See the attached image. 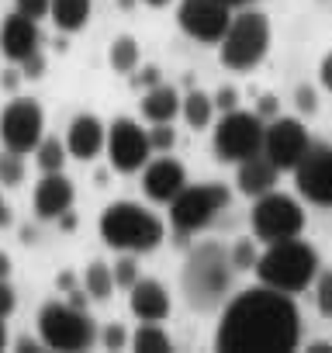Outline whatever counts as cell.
I'll return each mask as SVG.
<instances>
[{
  "label": "cell",
  "instance_id": "ffe728a7",
  "mask_svg": "<svg viewBox=\"0 0 332 353\" xmlns=\"http://www.w3.org/2000/svg\"><path fill=\"white\" fill-rule=\"evenodd\" d=\"M277 176H280V170L270 163L267 152H260V156H249V159L239 163L236 184H239V194H246V198H263V194H270V191L277 188Z\"/></svg>",
  "mask_w": 332,
  "mask_h": 353
},
{
  "label": "cell",
  "instance_id": "b9f144b4",
  "mask_svg": "<svg viewBox=\"0 0 332 353\" xmlns=\"http://www.w3.org/2000/svg\"><path fill=\"white\" fill-rule=\"evenodd\" d=\"M142 80H145L149 87H156V83H159V70H156V66H145V70H142Z\"/></svg>",
  "mask_w": 332,
  "mask_h": 353
},
{
  "label": "cell",
  "instance_id": "277c9868",
  "mask_svg": "<svg viewBox=\"0 0 332 353\" xmlns=\"http://www.w3.org/2000/svg\"><path fill=\"white\" fill-rule=\"evenodd\" d=\"M97 229H101V239L111 250H118V253H152L163 243V236H166L163 222L152 212H145L142 205H135V201L107 205L101 212Z\"/></svg>",
  "mask_w": 332,
  "mask_h": 353
},
{
  "label": "cell",
  "instance_id": "3957f363",
  "mask_svg": "<svg viewBox=\"0 0 332 353\" xmlns=\"http://www.w3.org/2000/svg\"><path fill=\"white\" fill-rule=\"evenodd\" d=\"M256 277H260V284H267L273 291L298 294L318 277V253H315V246H308L298 236L284 239V243H267V250L260 253V263H256Z\"/></svg>",
  "mask_w": 332,
  "mask_h": 353
},
{
  "label": "cell",
  "instance_id": "ba28073f",
  "mask_svg": "<svg viewBox=\"0 0 332 353\" xmlns=\"http://www.w3.org/2000/svg\"><path fill=\"white\" fill-rule=\"evenodd\" d=\"M229 188L225 184H187L174 201H170V225L180 232V236H191V232H201L218 212L229 208Z\"/></svg>",
  "mask_w": 332,
  "mask_h": 353
},
{
  "label": "cell",
  "instance_id": "ee69618b",
  "mask_svg": "<svg viewBox=\"0 0 332 353\" xmlns=\"http://www.w3.org/2000/svg\"><path fill=\"white\" fill-rule=\"evenodd\" d=\"M308 353H332V343H311Z\"/></svg>",
  "mask_w": 332,
  "mask_h": 353
},
{
  "label": "cell",
  "instance_id": "f35d334b",
  "mask_svg": "<svg viewBox=\"0 0 332 353\" xmlns=\"http://www.w3.org/2000/svg\"><path fill=\"white\" fill-rule=\"evenodd\" d=\"M318 80H322V87L332 94V52H325V59H322V66H318Z\"/></svg>",
  "mask_w": 332,
  "mask_h": 353
},
{
  "label": "cell",
  "instance_id": "7bdbcfd3",
  "mask_svg": "<svg viewBox=\"0 0 332 353\" xmlns=\"http://www.w3.org/2000/svg\"><path fill=\"white\" fill-rule=\"evenodd\" d=\"M42 346H45L42 339H39V343H35V339H18V350H25V353H28V350H42Z\"/></svg>",
  "mask_w": 332,
  "mask_h": 353
},
{
  "label": "cell",
  "instance_id": "ac0fdd59",
  "mask_svg": "<svg viewBox=\"0 0 332 353\" xmlns=\"http://www.w3.org/2000/svg\"><path fill=\"white\" fill-rule=\"evenodd\" d=\"M66 149L73 159H97L104 149H107V128L97 114H76L66 128Z\"/></svg>",
  "mask_w": 332,
  "mask_h": 353
},
{
  "label": "cell",
  "instance_id": "d6a6232c",
  "mask_svg": "<svg viewBox=\"0 0 332 353\" xmlns=\"http://www.w3.org/2000/svg\"><path fill=\"white\" fill-rule=\"evenodd\" d=\"M14 11H21L25 18L42 21V18H49V11H52V0H14Z\"/></svg>",
  "mask_w": 332,
  "mask_h": 353
},
{
  "label": "cell",
  "instance_id": "7402d4cb",
  "mask_svg": "<svg viewBox=\"0 0 332 353\" xmlns=\"http://www.w3.org/2000/svg\"><path fill=\"white\" fill-rule=\"evenodd\" d=\"M52 25L66 35L83 32L90 21V0H52V11H49Z\"/></svg>",
  "mask_w": 332,
  "mask_h": 353
},
{
  "label": "cell",
  "instance_id": "ab89813d",
  "mask_svg": "<svg viewBox=\"0 0 332 353\" xmlns=\"http://www.w3.org/2000/svg\"><path fill=\"white\" fill-rule=\"evenodd\" d=\"M256 114L273 121V118H277V101H273V97H263V101H260V108H256Z\"/></svg>",
  "mask_w": 332,
  "mask_h": 353
},
{
  "label": "cell",
  "instance_id": "60d3db41",
  "mask_svg": "<svg viewBox=\"0 0 332 353\" xmlns=\"http://www.w3.org/2000/svg\"><path fill=\"white\" fill-rule=\"evenodd\" d=\"M8 277H11V256L0 250V281H8Z\"/></svg>",
  "mask_w": 332,
  "mask_h": 353
},
{
  "label": "cell",
  "instance_id": "4316f807",
  "mask_svg": "<svg viewBox=\"0 0 332 353\" xmlns=\"http://www.w3.org/2000/svg\"><path fill=\"white\" fill-rule=\"evenodd\" d=\"M66 159H70V149L59 139H42L39 149H35V163H39L42 173H59L66 166Z\"/></svg>",
  "mask_w": 332,
  "mask_h": 353
},
{
  "label": "cell",
  "instance_id": "d4e9b609",
  "mask_svg": "<svg viewBox=\"0 0 332 353\" xmlns=\"http://www.w3.org/2000/svg\"><path fill=\"white\" fill-rule=\"evenodd\" d=\"M138 59H142V52H138V42L132 35H118L107 49V63H111L114 73H135Z\"/></svg>",
  "mask_w": 332,
  "mask_h": 353
},
{
  "label": "cell",
  "instance_id": "5bb4252c",
  "mask_svg": "<svg viewBox=\"0 0 332 353\" xmlns=\"http://www.w3.org/2000/svg\"><path fill=\"white\" fill-rule=\"evenodd\" d=\"M294 188L304 201L318 208H332V145H315L294 170Z\"/></svg>",
  "mask_w": 332,
  "mask_h": 353
},
{
  "label": "cell",
  "instance_id": "44dd1931",
  "mask_svg": "<svg viewBox=\"0 0 332 353\" xmlns=\"http://www.w3.org/2000/svg\"><path fill=\"white\" fill-rule=\"evenodd\" d=\"M138 104H142V118H145L149 125H163V121H174V118L180 114L184 97H180L170 83H156V87L145 90V97H142Z\"/></svg>",
  "mask_w": 332,
  "mask_h": 353
},
{
  "label": "cell",
  "instance_id": "c3c4849f",
  "mask_svg": "<svg viewBox=\"0 0 332 353\" xmlns=\"http://www.w3.org/2000/svg\"><path fill=\"white\" fill-rule=\"evenodd\" d=\"M8 222V205H4V198H0V225Z\"/></svg>",
  "mask_w": 332,
  "mask_h": 353
},
{
  "label": "cell",
  "instance_id": "7c38bea8",
  "mask_svg": "<svg viewBox=\"0 0 332 353\" xmlns=\"http://www.w3.org/2000/svg\"><path fill=\"white\" fill-rule=\"evenodd\" d=\"M152 156V142H149V128H142L132 118H114V125L107 128V159L118 173H138L145 170Z\"/></svg>",
  "mask_w": 332,
  "mask_h": 353
},
{
  "label": "cell",
  "instance_id": "e575fe53",
  "mask_svg": "<svg viewBox=\"0 0 332 353\" xmlns=\"http://www.w3.org/2000/svg\"><path fill=\"white\" fill-rule=\"evenodd\" d=\"M18 308V294L11 288V281H0V319H11Z\"/></svg>",
  "mask_w": 332,
  "mask_h": 353
},
{
  "label": "cell",
  "instance_id": "e0dca14e",
  "mask_svg": "<svg viewBox=\"0 0 332 353\" xmlns=\"http://www.w3.org/2000/svg\"><path fill=\"white\" fill-rule=\"evenodd\" d=\"M73 198H76L73 181H70L63 170H59V173H45L42 181H39V188H35V215H39L42 222L63 219V215H70Z\"/></svg>",
  "mask_w": 332,
  "mask_h": 353
},
{
  "label": "cell",
  "instance_id": "7a4b0ae2",
  "mask_svg": "<svg viewBox=\"0 0 332 353\" xmlns=\"http://www.w3.org/2000/svg\"><path fill=\"white\" fill-rule=\"evenodd\" d=\"M232 260L229 253L218 246V243H201L187 253L184 260V274H180V284H184V294H187V305L198 308V312H211L225 301L229 288H232Z\"/></svg>",
  "mask_w": 332,
  "mask_h": 353
},
{
  "label": "cell",
  "instance_id": "4dcf8cb0",
  "mask_svg": "<svg viewBox=\"0 0 332 353\" xmlns=\"http://www.w3.org/2000/svg\"><path fill=\"white\" fill-rule=\"evenodd\" d=\"M135 281H138L135 253H125V256L114 263V284H118V288H125V291H132V288H135Z\"/></svg>",
  "mask_w": 332,
  "mask_h": 353
},
{
  "label": "cell",
  "instance_id": "7dc6e473",
  "mask_svg": "<svg viewBox=\"0 0 332 353\" xmlns=\"http://www.w3.org/2000/svg\"><path fill=\"white\" fill-rule=\"evenodd\" d=\"M142 4H149V8H166L170 0H142Z\"/></svg>",
  "mask_w": 332,
  "mask_h": 353
},
{
  "label": "cell",
  "instance_id": "603a6c76",
  "mask_svg": "<svg viewBox=\"0 0 332 353\" xmlns=\"http://www.w3.org/2000/svg\"><path fill=\"white\" fill-rule=\"evenodd\" d=\"M215 97H208L205 90H191L187 97H184V104H180V114H184V121L194 128V132H201V128H208L211 125V118H215Z\"/></svg>",
  "mask_w": 332,
  "mask_h": 353
},
{
  "label": "cell",
  "instance_id": "2e32d148",
  "mask_svg": "<svg viewBox=\"0 0 332 353\" xmlns=\"http://www.w3.org/2000/svg\"><path fill=\"white\" fill-rule=\"evenodd\" d=\"M39 42H42L39 21L35 18H25L21 11L8 14L4 25H0V49H4V56L11 63H25L28 56H35L39 52Z\"/></svg>",
  "mask_w": 332,
  "mask_h": 353
},
{
  "label": "cell",
  "instance_id": "9a60e30c",
  "mask_svg": "<svg viewBox=\"0 0 332 353\" xmlns=\"http://www.w3.org/2000/svg\"><path fill=\"white\" fill-rule=\"evenodd\" d=\"M184 188H187V170L174 156H159V159L145 163V170H142V191H145L149 201L170 205Z\"/></svg>",
  "mask_w": 332,
  "mask_h": 353
},
{
  "label": "cell",
  "instance_id": "1f68e13d",
  "mask_svg": "<svg viewBox=\"0 0 332 353\" xmlns=\"http://www.w3.org/2000/svg\"><path fill=\"white\" fill-rule=\"evenodd\" d=\"M174 121H163V125H152L149 128V142H152V152H170L177 145V132L170 128Z\"/></svg>",
  "mask_w": 332,
  "mask_h": 353
},
{
  "label": "cell",
  "instance_id": "83f0119b",
  "mask_svg": "<svg viewBox=\"0 0 332 353\" xmlns=\"http://www.w3.org/2000/svg\"><path fill=\"white\" fill-rule=\"evenodd\" d=\"M25 181V159L21 152H0V184L4 188H18Z\"/></svg>",
  "mask_w": 332,
  "mask_h": 353
},
{
  "label": "cell",
  "instance_id": "6da1fadb",
  "mask_svg": "<svg viewBox=\"0 0 332 353\" xmlns=\"http://www.w3.org/2000/svg\"><path fill=\"white\" fill-rule=\"evenodd\" d=\"M301 339V315L291 294L267 284L236 294L215 329V350L222 353H287Z\"/></svg>",
  "mask_w": 332,
  "mask_h": 353
},
{
  "label": "cell",
  "instance_id": "74e56055",
  "mask_svg": "<svg viewBox=\"0 0 332 353\" xmlns=\"http://www.w3.org/2000/svg\"><path fill=\"white\" fill-rule=\"evenodd\" d=\"M21 70H25V77H42V70H45V59H42V52H35V56H28L25 63H18Z\"/></svg>",
  "mask_w": 332,
  "mask_h": 353
},
{
  "label": "cell",
  "instance_id": "d6986e66",
  "mask_svg": "<svg viewBox=\"0 0 332 353\" xmlns=\"http://www.w3.org/2000/svg\"><path fill=\"white\" fill-rule=\"evenodd\" d=\"M128 308L138 322H163L166 315H170V294H166V288L159 281L138 277L132 294H128Z\"/></svg>",
  "mask_w": 332,
  "mask_h": 353
},
{
  "label": "cell",
  "instance_id": "cb8c5ba5",
  "mask_svg": "<svg viewBox=\"0 0 332 353\" xmlns=\"http://www.w3.org/2000/svg\"><path fill=\"white\" fill-rule=\"evenodd\" d=\"M132 350L135 353H170L174 343L159 329V322H142L135 332H132Z\"/></svg>",
  "mask_w": 332,
  "mask_h": 353
},
{
  "label": "cell",
  "instance_id": "836d02e7",
  "mask_svg": "<svg viewBox=\"0 0 332 353\" xmlns=\"http://www.w3.org/2000/svg\"><path fill=\"white\" fill-rule=\"evenodd\" d=\"M101 343H104L107 350H128V346H132V336L125 332V325H121V322H114V325H107V329H104Z\"/></svg>",
  "mask_w": 332,
  "mask_h": 353
},
{
  "label": "cell",
  "instance_id": "52a82bcc",
  "mask_svg": "<svg viewBox=\"0 0 332 353\" xmlns=\"http://www.w3.org/2000/svg\"><path fill=\"white\" fill-rule=\"evenodd\" d=\"M263 139H267V121L256 111H225L222 121L215 125V156L222 163H242L249 156L263 152Z\"/></svg>",
  "mask_w": 332,
  "mask_h": 353
},
{
  "label": "cell",
  "instance_id": "f6af8a7d",
  "mask_svg": "<svg viewBox=\"0 0 332 353\" xmlns=\"http://www.w3.org/2000/svg\"><path fill=\"white\" fill-rule=\"evenodd\" d=\"M8 346V325H4V319H0V350Z\"/></svg>",
  "mask_w": 332,
  "mask_h": 353
},
{
  "label": "cell",
  "instance_id": "9c48e42d",
  "mask_svg": "<svg viewBox=\"0 0 332 353\" xmlns=\"http://www.w3.org/2000/svg\"><path fill=\"white\" fill-rule=\"evenodd\" d=\"M249 222H253V236L260 243H284V239L301 236V229H304V208L291 194L270 191V194L256 198Z\"/></svg>",
  "mask_w": 332,
  "mask_h": 353
},
{
  "label": "cell",
  "instance_id": "8d00e7d4",
  "mask_svg": "<svg viewBox=\"0 0 332 353\" xmlns=\"http://www.w3.org/2000/svg\"><path fill=\"white\" fill-rule=\"evenodd\" d=\"M236 104H239V94H236V87H222L218 94H215V108L225 114V111H236Z\"/></svg>",
  "mask_w": 332,
  "mask_h": 353
},
{
  "label": "cell",
  "instance_id": "8fae6325",
  "mask_svg": "<svg viewBox=\"0 0 332 353\" xmlns=\"http://www.w3.org/2000/svg\"><path fill=\"white\" fill-rule=\"evenodd\" d=\"M177 25L184 35L205 46H218L232 25V8L225 0H180L177 8Z\"/></svg>",
  "mask_w": 332,
  "mask_h": 353
},
{
  "label": "cell",
  "instance_id": "d590c367",
  "mask_svg": "<svg viewBox=\"0 0 332 353\" xmlns=\"http://www.w3.org/2000/svg\"><path fill=\"white\" fill-rule=\"evenodd\" d=\"M294 104H298L301 114H315V111H318V94H315L311 87H298V90H294Z\"/></svg>",
  "mask_w": 332,
  "mask_h": 353
},
{
  "label": "cell",
  "instance_id": "484cf974",
  "mask_svg": "<svg viewBox=\"0 0 332 353\" xmlns=\"http://www.w3.org/2000/svg\"><path fill=\"white\" fill-rule=\"evenodd\" d=\"M83 291H87L90 298H97V301L111 298V291H114V270H111L107 263L94 260V263L83 270Z\"/></svg>",
  "mask_w": 332,
  "mask_h": 353
},
{
  "label": "cell",
  "instance_id": "5b68a950",
  "mask_svg": "<svg viewBox=\"0 0 332 353\" xmlns=\"http://www.w3.org/2000/svg\"><path fill=\"white\" fill-rule=\"evenodd\" d=\"M270 52V18L260 14V11H242L232 18L225 39L218 42V59L222 66L236 70V73H246V70H256Z\"/></svg>",
  "mask_w": 332,
  "mask_h": 353
},
{
  "label": "cell",
  "instance_id": "30bf717a",
  "mask_svg": "<svg viewBox=\"0 0 332 353\" xmlns=\"http://www.w3.org/2000/svg\"><path fill=\"white\" fill-rule=\"evenodd\" d=\"M42 128H45V111L32 97H18L0 111V142L11 152H21V156L35 152L42 142Z\"/></svg>",
  "mask_w": 332,
  "mask_h": 353
},
{
  "label": "cell",
  "instance_id": "8992f818",
  "mask_svg": "<svg viewBox=\"0 0 332 353\" xmlns=\"http://www.w3.org/2000/svg\"><path fill=\"white\" fill-rule=\"evenodd\" d=\"M39 339L45 343V350L80 353L94 346L97 325L87 315V308H76L70 301H49L39 312Z\"/></svg>",
  "mask_w": 332,
  "mask_h": 353
},
{
  "label": "cell",
  "instance_id": "f546056e",
  "mask_svg": "<svg viewBox=\"0 0 332 353\" xmlns=\"http://www.w3.org/2000/svg\"><path fill=\"white\" fill-rule=\"evenodd\" d=\"M315 305L325 319H332V270H318L315 277Z\"/></svg>",
  "mask_w": 332,
  "mask_h": 353
},
{
  "label": "cell",
  "instance_id": "4fadbf2b",
  "mask_svg": "<svg viewBox=\"0 0 332 353\" xmlns=\"http://www.w3.org/2000/svg\"><path fill=\"white\" fill-rule=\"evenodd\" d=\"M311 149V139H308V128L298 121V118H284L277 114L273 121H267V139H263V152L270 156V163L284 173V170H298V163L308 156Z\"/></svg>",
  "mask_w": 332,
  "mask_h": 353
},
{
  "label": "cell",
  "instance_id": "f1b7e54d",
  "mask_svg": "<svg viewBox=\"0 0 332 353\" xmlns=\"http://www.w3.org/2000/svg\"><path fill=\"white\" fill-rule=\"evenodd\" d=\"M229 260H232L236 270H256V263H260L256 243H253V239H239V243L229 250Z\"/></svg>",
  "mask_w": 332,
  "mask_h": 353
},
{
  "label": "cell",
  "instance_id": "bcb514c9",
  "mask_svg": "<svg viewBox=\"0 0 332 353\" xmlns=\"http://www.w3.org/2000/svg\"><path fill=\"white\" fill-rule=\"evenodd\" d=\"M225 4H229V8H249L253 0H225Z\"/></svg>",
  "mask_w": 332,
  "mask_h": 353
}]
</instances>
